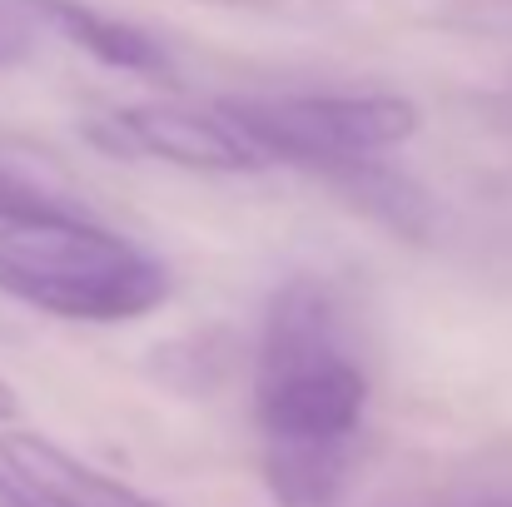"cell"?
Returning a JSON list of instances; mask_svg holds the SVG:
<instances>
[{
  "mask_svg": "<svg viewBox=\"0 0 512 507\" xmlns=\"http://www.w3.org/2000/svg\"><path fill=\"white\" fill-rule=\"evenodd\" d=\"M368 378L339 343V304L319 274H294L264 309L254 423L264 448H358Z\"/></svg>",
  "mask_w": 512,
  "mask_h": 507,
  "instance_id": "1",
  "label": "cell"
},
{
  "mask_svg": "<svg viewBox=\"0 0 512 507\" xmlns=\"http://www.w3.org/2000/svg\"><path fill=\"white\" fill-rule=\"evenodd\" d=\"M0 294L75 324H130L170 299V269L75 209L0 224Z\"/></svg>",
  "mask_w": 512,
  "mask_h": 507,
  "instance_id": "2",
  "label": "cell"
},
{
  "mask_svg": "<svg viewBox=\"0 0 512 507\" xmlns=\"http://www.w3.org/2000/svg\"><path fill=\"white\" fill-rule=\"evenodd\" d=\"M219 115L254 145L264 165L324 169L373 160L418 130V110L403 95H284V100H224Z\"/></svg>",
  "mask_w": 512,
  "mask_h": 507,
  "instance_id": "3",
  "label": "cell"
},
{
  "mask_svg": "<svg viewBox=\"0 0 512 507\" xmlns=\"http://www.w3.org/2000/svg\"><path fill=\"white\" fill-rule=\"evenodd\" d=\"M85 140L120 160H160L199 174H249L264 169L254 145L219 110H179V105H135L85 125Z\"/></svg>",
  "mask_w": 512,
  "mask_h": 507,
  "instance_id": "4",
  "label": "cell"
},
{
  "mask_svg": "<svg viewBox=\"0 0 512 507\" xmlns=\"http://www.w3.org/2000/svg\"><path fill=\"white\" fill-rule=\"evenodd\" d=\"M0 468L30 488L45 507H170L150 493H135L120 478L95 473L90 463H80L75 453H65L60 443L40 438V433H0Z\"/></svg>",
  "mask_w": 512,
  "mask_h": 507,
  "instance_id": "5",
  "label": "cell"
},
{
  "mask_svg": "<svg viewBox=\"0 0 512 507\" xmlns=\"http://www.w3.org/2000/svg\"><path fill=\"white\" fill-rule=\"evenodd\" d=\"M20 5L35 25L60 30L70 45H80L85 55H95L110 70H130V75H150V80L170 75L165 45L155 35H145L140 25H130V20H115V15L85 5V0H20Z\"/></svg>",
  "mask_w": 512,
  "mask_h": 507,
  "instance_id": "6",
  "label": "cell"
},
{
  "mask_svg": "<svg viewBox=\"0 0 512 507\" xmlns=\"http://www.w3.org/2000/svg\"><path fill=\"white\" fill-rule=\"evenodd\" d=\"M324 179L339 189V199H348L363 219H373L378 229L408 239V244H428L438 229L433 199L423 184H413L408 174H398L393 165L378 160H348V165L324 169Z\"/></svg>",
  "mask_w": 512,
  "mask_h": 507,
  "instance_id": "7",
  "label": "cell"
},
{
  "mask_svg": "<svg viewBox=\"0 0 512 507\" xmlns=\"http://www.w3.org/2000/svg\"><path fill=\"white\" fill-rule=\"evenodd\" d=\"M70 204L40 194L35 184L15 179L10 169H0V224H30V219H50V214H65Z\"/></svg>",
  "mask_w": 512,
  "mask_h": 507,
  "instance_id": "8",
  "label": "cell"
},
{
  "mask_svg": "<svg viewBox=\"0 0 512 507\" xmlns=\"http://www.w3.org/2000/svg\"><path fill=\"white\" fill-rule=\"evenodd\" d=\"M30 45H35V20L25 15L20 0H0V65L25 60Z\"/></svg>",
  "mask_w": 512,
  "mask_h": 507,
  "instance_id": "9",
  "label": "cell"
},
{
  "mask_svg": "<svg viewBox=\"0 0 512 507\" xmlns=\"http://www.w3.org/2000/svg\"><path fill=\"white\" fill-rule=\"evenodd\" d=\"M0 507H45V503H40L30 488H20V483L0 468Z\"/></svg>",
  "mask_w": 512,
  "mask_h": 507,
  "instance_id": "10",
  "label": "cell"
},
{
  "mask_svg": "<svg viewBox=\"0 0 512 507\" xmlns=\"http://www.w3.org/2000/svg\"><path fill=\"white\" fill-rule=\"evenodd\" d=\"M15 413H20V398H15V388L0 378V423H15Z\"/></svg>",
  "mask_w": 512,
  "mask_h": 507,
  "instance_id": "11",
  "label": "cell"
},
{
  "mask_svg": "<svg viewBox=\"0 0 512 507\" xmlns=\"http://www.w3.org/2000/svg\"><path fill=\"white\" fill-rule=\"evenodd\" d=\"M468 507H512V503H468Z\"/></svg>",
  "mask_w": 512,
  "mask_h": 507,
  "instance_id": "12",
  "label": "cell"
}]
</instances>
